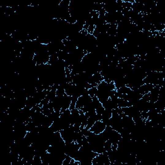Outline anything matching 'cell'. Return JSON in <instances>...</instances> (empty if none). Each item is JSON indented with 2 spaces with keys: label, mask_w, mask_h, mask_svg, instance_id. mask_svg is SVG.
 <instances>
[{
  "label": "cell",
  "mask_w": 165,
  "mask_h": 165,
  "mask_svg": "<svg viewBox=\"0 0 165 165\" xmlns=\"http://www.w3.org/2000/svg\"><path fill=\"white\" fill-rule=\"evenodd\" d=\"M59 132L62 139L64 140L65 143L74 141V136L75 132L74 131L73 125H71L67 129L61 130Z\"/></svg>",
  "instance_id": "cell-1"
},
{
  "label": "cell",
  "mask_w": 165,
  "mask_h": 165,
  "mask_svg": "<svg viewBox=\"0 0 165 165\" xmlns=\"http://www.w3.org/2000/svg\"><path fill=\"white\" fill-rule=\"evenodd\" d=\"M106 125L101 121H97L94 124V125L90 128V130L95 134H99L101 132H103L105 128Z\"/></svg>",
  "instance_id": "cell-2"
},
{
  "label": "cell",
  "mask_w": 165,
  "mask_h": 165,
  "mask_svg": "<svg viewBox=\"0 0 165 165\" xmlns=\"http://www.w3.org/2000/svg\"><path fill=\"white\" fill-rule=\"evenodd\" d=\"M92 99V98H91L89 95H86V96H80L77 102L75 104V108L78 109V110L81 109L82 107H83L88 102H89Z\"/></svg>",
  "instance_id": "cell-3"
},
{
  "label": "cell",
  "mask_w": 165,
  "mask_h": 165,
  "mask_svg": "<svg viewBox=\"0 0 165 165\" xmlns=\"http://www.w3.org/2000/svg\"><path fill=\"white\" fill-rule=\"evenodd\" d=\"M72 101L71 96H68L66 94L62 98V103H61V112L65 110L69 109L70 106H71Z\"/></svg>",
  "instance_id": "cell-4"
},
{
  "label": "cell",
  "mask_w": 165,
  "mask_h": 165,
  "mask_svg": "<svg viewBox=\"0 0 165 165\" xmlns=\"http://www.w3.org/2000/svg\"><path fill=\"white\" fill-rule=\"evenodd\" d=\"M155 86V85L152 84H143L138 88L137 90L142 95V96H143V95L149 93L152 89H153Z\"/></svg>",
  "instance_id": "cell-5"
},
{
  "label": "cell",
  "mask_w": 165,
  "mask_h": 165,
  "mask_svg": "<svg viewBox=\"0 0 165 165\" xmlns=\"http://www.w3.org/2000/svg\"><path fill=\"white\" fill-rule=\"evenodd\" d=\"M75 85L72 82H69V83L67 84V85L66 86L65 88V94L68 96H72V94L74 92V90L75 88Z\"/></svg>",
  "instance_id": "cell-6"
},
{
  "label": "cell",
  "mask_w": 165,
  "mask_h": 165,
  "mask_svg": "<svg viewBox=\"0 0 165 165\" xmlns=\"http://www.w3.org/2000/svg\"><path fill=\"white\" fill-rule=\"evenodd\" d=\"M96 116V115L93 116L88 117V121H87L86 126V127L88 129H90V128H91L92 126L94 125V124L97 121Z\"/></svg>",
  "instance_id": "cell-7"
},
{
  "label": "cell",
  "mask_w": 165,
  "mask_h": 165,
  "mask_svg": "<svg viewBox=\"0 0 165 165\" xmlns=\"http://www.w3.org/2000/svg\"><path fill=\"white\" fill-rule=\"evenodd\" d=\"M117 105H118L119 108H125V107H127V106H130L129 101H127L124 99H122V98H118Z\"/></svg>",
  "instance_id": "cell-8"
},
{
  "label": "cell",
  "mask_w": 165,
  "mask_h": 165,
  "mask_svg": "<svg viewBox=\"0 0 165 165\" xmlns=\"http://www.w3.org/2000/svg\"><path fill=\"white\" fill-rule=\"evenodd\" d=\"M131 90L132 89L130 88H129L128 86L125 85L118 88V89H116V91L118 93L121 94H128L131 91Z\"/></svg>",
  "instance_id": "cell-9"
},
{
  "label": "cell",
  "mask_w": 165,
  "mask_h": 165,
  "mask_svg": "<svg viewBox=\"0 0 165 165\" xmlns=\"http://www.w3.org/2000/svg\"><path fill=\"white\" fill-rule=\"evenodd\" d=\"M97 92H98L97 86H93L88 89V95H89L91 98H93L94 96H96Z\"/></svg>",
  "instance_id": "cell-10"
}]
</instances>
